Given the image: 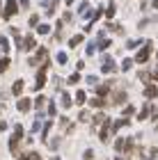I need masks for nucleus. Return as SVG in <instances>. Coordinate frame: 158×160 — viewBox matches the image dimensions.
I'll return each instance as SVG.
<instances>
[{
  "label": "nucleus",
  "instance_id": "21",
  "mask_svg": "<svg viewBox=\"0 0 158 160\" xmlns=\"http://www.w3.org/2000/svg\"><path fill=\"white\" fill-rule=\"evenodd\" d=\"M149 112H151V105H147L145 110H142V112L138 114V119H140V121H142V119H147V117H149Z\"/></svg>",
  "mask_w": 158,
  "mask_h": 160
},
{
  "label": "nucleus",
  "instance_id": "41",
  "mask_svg": "<svg viewBox=\"0 0 158 160\" xmlns=\"http://www.w3.org/2000/svg\"><path fill=\"white\" fill-rule=\"evenodd\" d=\"M151 2H154V7H156V9H158V0H151Z\"/></svg>",
  "mask_w": 158,
  "mask_h": 160
},
{
  "label": "nucleus",
  "instance_id": "28",
  "mask_svg": "<svg viewBox=\"0 0 158 160\" xmlns=\"http://www.w3.org/2000/svg\"><path fill=\"white\" fill-rule=\"evenodd\" d=\"M105 121H108L105 114H96V119H94V123H99V126H101V123H105Z\"/></svg>",
  "mask_w": 158,
  "mask_h": 160
},
{
  "label": "nucleus",
  "instance_id": "4",
  "mask_svg": "<svg viewBox=\"0 0 158 160\" xmlns=\"http://www.w3.org/2000/svg\"><path fill=\"white\" fill-rule=\"evenodd\" d=\"M115 149H117V151H131V149H133V140L117 137V142H115Z\"/></svg>",
  "mask_w": 158,
  "mask_h": 160
},
{
  "label": "nucleus",
  "instance_id": "26",
  "mask_svg": "<svg viewBox=\"0 0 158 160\" xmlns=\"http://www.w3.org/2000/svg\"><path fill=\"white\" fill-rule=\"evenodd\" d=\"M37 32H39V34H48V32H51V25H39Z\"/></svg>",
  "mask_w": 158,
  "mask_h": 160
},
{
  "label": "nucleus",
  "instance_id": "3",
  "mask_svg": "<svg viewBox=\"0 0 158 160\" xmlns=\"http://www.w3.org/2000/svg\"><path fill=\"white\" fill-rule=\"evenodd\" d=\"M16 12H18V2H16V0H7L3 16H5V18H12V16H16Z\"/></svg>",
  "mask_w": 158,
  "mask_h": 160
},
{
  "label": "nucleus",
  "instance_id": "16",
  "mask_svg": "<svg viewBox=\"0 0 158 160\" xmlns=\"http://www.w3.org/2000/svg\"><path fill=\"white\" fill-rule=\"evenodd\" d=\"M124 126H128V119H117L112 123V130H117V128H124Z\"/></svg>",
  "mask_w": 158,
  "mask_h": 160
},
{
  "label": "nucleus",
  "instance_id": "44",
  "mask_svg": "<svg viewBox=\"0 0 158 160\" xmlns=\"http://www.w3.org/2000/svg\"><path fill=\"white\" fill-rule=\"evenodd\" d=\"M0 7H3V0H0ZM0 16H3V14H0Z\"/></svg>",
  "mask_w": 158,
  "mask_h": 160
},
{
  "label": "nucleus",
  "instance_id": "24",
  "mask_svg": "<svg viewBox=\"0 0 158 160\" xmlns=\"http://www.w3.org/2000/svg\"><path fill=\"white\" fill-rule=\"evenodd\" d=\"M83 41V34H76V37H71V41H69V46H78V43Z\"/></svg>",
  "mask_w": 158,
  "mask_h": 160
},
{
  "label": "nucleus",
  "instance_id": "14",
  "mask_svg": "<svg viewBox=\"0 0 158 160\" xmlns=\"http://www.w3.org/2000/svg\"><path fill=\"white\" fill-rule=\"evenodd\" d=\"M110 87H112V82H108V85H101V87H96V92H99V96H105L108 92H110Z\"/></svg>",
  "mask_w": 158,
  "mask_h": 160
},
{
  "label": "nucleus",
  "instance_id": "32",
  "mask_svg": "<svg viewBox=\"0 0 158 160\" xmlns=\"http://www.w3.org/2000/svg\"><path fill=\"white\" fill-rule=\"evenodd\" d=\"M78 80H80V73H71V76H69V82H71V85H76Z\"/></svg>",
  "mask_w": 158,
  "mask_h": 160
},
{
  "label": "nucleus",
  "instance_id": "15",
  "mask_svg": "<svg viewBox=\"0 0 158 160\" xmlns=\"http://www.w3.org/2000/svg\"><path fill=\"white\" fill-rule=\"evenodd\" d=\"M21 48H34V37H32V34H28V37H25V41H23V46H21Z\"/></svg>",
  "mask_w": 158,
  "mask_h": 160
},
{
  "label": "nucleus",
  "instance_id": "33",
  "mask_svg": "<svg viewBox=\"0 0 158 160\" xmlns=\"http://www.w3.org/2000/svg\"><path fill=\"white\" fill-rule=\"evenodd\" d=\"M108 46H110V39H101V41H99V48H101V50H105Z\"/></svg>",
  "mask_w": 158,
  "mask_h": 160
},
{
  "label": "nucleus",
  "instance_id": "23",
  "mask_svg": "<svg viewBox=\"0 0 158 160\" xmlns=\"http://www.w3.org/2000/svg\"><path fill=\"white\" fill-rule=\"evenodd\" d=\"M21 160H41V158H39V153L32 151V153H28V156H21Z\"/></svg>",
  "mask_w": 158,
  "mask_h": 160
},
{
  "label": "nucleus",
  "instance_id": "10",
  "mask_svg": "<svg viewBox=\"0 0 158 160\" xmlns=\"http://www.w3.org/2000/svg\"><path fill=\"white\" fill-rule=\"evenodd\" d=\"M46 57H48V50H46V48H39V50H37V57H32L30 64H37L39 60H46Z\"/></svg>",
  "mask_w": 158,
  "mask_h": 160
},
{
  "label": "nucleus",
  "instance_id": "25",
  "mask_svg": "<svg viewBox=\"0 0 158 160\" xmlns=\"http://www.w3.org/2000/svg\"><path fill=\"white\" fill-rule=\"evenodd\" d=\"M60 142H62L60 137H55V140H51V142H48V147H51L53 151H57V147H60Z\"/></svg>",
  "mask_w": 158,
  "mask_h": 160
},
{
  "label": "nucleus",
  "instance_id": "35",
  "mask_svg": "<svg viewBox=\"0 0 158 160\" xmlns=\"http://www.w3.org/2000/svg\"><path fill=\"white\" fill-rule=\"evenodd\" d=\"M60 126H62L64 130H71V121H69V119H62V121H60Z\"/></svg>",
  "mask_w": 158,
  "mask_h": 160
},
{
  "label": "nucleus",
  "instance_id": "31",
  "mask_svg": "<svg viewBox=\"0 0 158 160\" xmlns=\"http://www.w3.org/2000/svg\"><path fill=\"white\" fill-rule=\"evenodd\" d=\"M131 67H133V60H124V62H121V69H124V71H128Z\"/></svg>",
  "mask_w": 158,
  "mask_h": 160
},
{
  "label": "nucleus",
  "instance_id": "12",
  "mask_svg": "<svg viewBox=\"0 0 158 160\" xmlns=\"http://www.w3.org/2000/svg\"><path fill=\"white\" fill-rule=\"evenodd\" d=\"M23 87H25V82H23V80H16V82L12 85V92L16 94V96H21V94H23Z\"/></svg>",
  "mask_w": 158,
  "mask_h": 160
},
{
  "label": "nucleus",
  "instance_id": "40",
  "mask_svg": "<svg viewBox=\"0 0 158 160\" xmlns=\"http://www.w3.org/2000/svg\"><path fill=\"white\" fill-rule=\"evenodd\" d=\"M18 2H21V7H25V9H28V5H30V0H18Z\"/></svg>",
  "mask_w": 158,
  "mask_h": 160
},
{
  "label": "nucleus",
  "instance_id": "19",
  "mask_svg": "<svg viewBox=\"0 0 158 160\" xmlns=\"http://www.w3.org/2000/svg\"><path fill=\"white\" fill-rule=\"evenodd\" d=\"M108 133H110V128H108V121L101 123V140H108Z\"/></svg>",
  "mask_w": 158,
  "mask_h": 160
},
{
  "label": "nucleus",
  "instance_id": "6",
  "mask_svg": "<svg viewBox=\"0 0 158 160\" xmlns=\"http://www.w3.org/2000/svg\"><path fill=\"white\" fill-rule=\"evenodd\" d=\"M101 71H103V73H112V71H115V62L108 55H103V67H101Z\"/></svg>",
  "mask_w": 158,
  "mask_h": 160
},
{
  "label": "nucleus",
  "instance_id": "20",
  "mask_svg": "<svg viewBox=\"0 0 158 160\" xmlns=\"http://www.w3.org/2000/svg\"><path fill=\"white\" fill-rule=\"evenodd\" d=\"M85 101H87V96H85V92H78V94H76V103H78V105H83Z\"/></svg>",
  "mask_w": 158,
  "mask_h": 160
},
{
  "label": "nucleus",
  "instance_id": "17",
  "mask_svg": "<svg viewBox=\"0 0 158 160\" xmlns=\"http://www.w3.org/2000/svg\"><path fill=\"white\" fill-rule=\"evenodd\" d=\"M62 108H71V96L67 92H62Z\"/></svg>",
  "mask_w": 158,
  "mask_h": 160
},
{
  "label": "nucleus",
  "instance_id": "7",
  "mask_svg": "<svg viewBox=\"0 0 158 160\" xmlns=\"http://www.w3.org/2000/svg\"><path fill=\"white\" fill-rule=\"evenodd\" d=\"M51 126H53V123H51V121H46V123H44V128L39 130V137H41V142H46V140H48V133H51Z\"/></svg>",
  "mask_w": 158,
  "mask_h": 160
},
{
  "label": "nucleus",
  "instance_id": "11",
  "mask_svg": "<svg viewBox=\"0 0 158 160\" xmlns=\"http://www.w3.org/2000/svg\"><path fill=\"white\" fill-rule=\"evenodd\" d=\"M124 101H126V92H115V94H112V103H115V105L124 103Z\"/></svg>",
  "mask_w": 158,
  "mask_h": 160
},
{
  "label": "nucleus",
  "instance_id": "38",
  "mask_svg": "<svg viewBox=\"0 0 158 160\" xmlns=\"http://www.w3.org/2000/svg\"><path fill=\"white\" fill-rule=\"evenodd\" d=\"M124 114H126V117H128V114H133V105H126L124 108Z\"/></svg>",
  "mask_w": 158,
  "mask_h": 160
},
{
  "label": "nucleus",
  "instance_id": "43",
  "mask_svg": "<svg viewBox=\"0 0 158 160\" xmlns=\"http://www.w3.org/2000/svg\"><path fill=\"white\" fill-rule=\"evenodd\" d=\"M71 2H76V0H67V5H71Z\"/></svg>",
  "mask_w": 158,
  "mask_h": 160
},
{
  "label": "nucleus",
  "instance_id": "8",
  "mask_svg": "<svg viewBox=\"0 0 158 160\" xmlns=\"http://www.w3.org/2000/svg\"><path fill=\"white\" fill-rule=\"evenodd\" d=\"M30 98H21L18 101V103H16V108H18V112H28V110H30Z\"/></svg>",
  "mask_w": 158,
  "mask_h": 160
},
{
  "label": "nucleus",
  "instance_id": "29",
  "mask_svg": "<svg viewBox=\"0 0 158 160\" xmlns=\"http://www.w3.org/2000/svg\"><path fill=\"white\" fill-rule=\"evenodd\" d=\"M67 60H69L67 53H57V62H60V64H67Z\"/></svg>",
  "mask_w": 158,
  "mask_h": 160
},
{
  "label": "nucleus",
  "instance_id": "37",
  "mask_svg": "<svg viewBox=\"0 0 158 160\" xmlns=\"http://www.w3.org/2000/svg\"><path fill=\"white\" fill-rule=\"evenodd\" d=\"M39 23V16H37V14H32V16H30V25H37Z\"/></svg>",
  "mask_w": 158,
  "mask_h": 160
},
{
  "label": "nucleus",
  "instance_id": "27",
  "mask_svg": "<svg viewBox=\"0 0 158 160\" xmlns=\"http://www.w3.org/2000/svg\"><path fill=\"white\" fill-rule=\"evenodd\" d=\"M0 48H3V50H9V41H7V37H0Z\"/></svg>",
  "mask_w": 158,
  "mask_h": 160
},
{
  "label": "nucleus",
  "instance_id": "39",
  "mask_svg": "<svg viewBox=\"0 0 158 160\" xmlns=\"http://www.w3.org/2000/svg\"><path fill=\"white\" fill-rule=\"evenodd\" d=\"M85 160H92V158H94V153H92V151H85V156H83Z\"/></svg>",
  "mask_w": 158,
  "mask_h": 160
},
{
  "label": "nucleus",
  "instance_id": "1",
  "mask_svg": "<svg viewBox=\"0 0 158 160\" xmlns=\"http://www.w3.org/2000/svg\"><path fill=\"white\" fill-rule=\"evenodd\" d=\"M21 137H23V126H21V123H16V128H14V135H12V140H9V151H12V153H18Z\"/></svg>",
  "mask_w": 158,
  "mask_h": 160
},
{
  "label": "nucleus",
  "instance_id": "9",
  "mask_svg": "<svg viewBox=\"0 0 158 160\" xmlns=\"http://www.w3.org/2000/svg\"><path fill=\"white\" fill-rule=\"evenodd\" d=\"M78 14H80L83 18L92 16V12H89V2H80V7H78Z\"/></svg>",
  "mask_w": 158,
  "mask_h": 160
},
{
  "label": "nucleus",
  "instance_id": "34",
  "mask_svg": "<svg viewBox=\"0 0 158 160\" xmlns=\"http://www.w3.org/2000/svg\"><path fill=\"white\" fill-rule=\"evenodd\" d=\"M48 114H51V117H55V114H57V108H55V103H48Z\"/></svg>",
  "mask_w": 158,
  "mask_h": 160
},
{
  "label": "nucleus",
  "instance_id": "42",
  "mask_svg": "<svg viewBox=\"0 0 158 160\" xmlns=\"http://www.w3.org/2000/svg\"><path fill=\"white\" fill-rule=\"evenodd\" d=\"M154 80H158V71H156V73H154Z\"/></svg>",
  "mask_w": 158,
  "mask_h": 160
},
{
  "label": "nucleus",
  "instance_id": "18",
  "mask_svg": "<svg viewBox=\"0 0 158 160\" xmlns=\"http://www.w3.org/2000/svg\"><path fill=\"white\" fill-rule=\"evenodd\" d=\"M7 69H9V57H3L0 60V73H5Z\"/></svg>",
  "mask_w": 158,
  "mask_h": 160
},
{
  "label": "nucleus",
  "instance_id": "13",
  "mask_svg": "<svg viewBox=\"0 0 158 160\" xmlns=\"http://www.w3.org/2000/svg\"><path fill=\"white\" fill-rule=\"evenodd\" d=\"M156 94H158V89H156L154 85H149L147 89H145V96H147V98H156Z\"/></svg>",
  "mask_w": 158,
  "mask_h": 160
},
{
  "label": "nucleus",
  "instance_id": "36",
  "mask_svg": "<svg viewBox=\"0 0 158 160\" xmlns=\"http://www.w3.org/2000/svg\"><path fill=\"white\" fill-rule=\"evenodd\" d=\"M44 103H46L44 96H39V98H37V108H39V112H44Z\"/></svg>",
  "mask_w": 158,
  "mask_h": 160
},
{
  "label": "nucleus",
  "instance_id": "2",
  "mask_svg": "<svg viewBox=\"0 0 158 160\" xmlns=\"http://www.w3.org/2000/svg\"><path fill=\"white\" fill-rule=\"evenodd\" d=\"M46 69H48V62L44 60V64L39 67V71H37V80H34V87L32 89H44V82H46Z\"/></svg>",
  "mask_w": 158,
  "mask_h": 160
},
{
  "label": "nucleus",
  "instance_id": "30",
  "mask_svg": "<svg viewBox=\"0 0 158 160\" xmlns=\"http://www.w3.org/2000/svg\"><path fill=\"white\" fill-rule=\"evenodd\" d=\"M89 105H92V108H101V105H103V101H101V98H92V101H89Z\"/></svg>",
  "mask_w": 158,
  "mask_h": 160
},
{
  "label": "nucleus",
  "instance_id": "22",
  "mask_svg": "<svg viewBox=\"0 0 158 160\" xmlns=\"http://www.w3.org/2000/svg\"><path fill=\"white\" fill-rule=\"evenodd\" d=\"M115 12H117V9H115V2H110V5H108V9H105V16H108V18H112V16H115Z\"/></svg>",
  "mask_w": 158,
  "mask_h": 160
},
{
  "label": "nucleus",
  "instance_id": "5",
  "mask_svg": "<svg viewBox=\"0 0 158 160\" xmlns=\"http://www.w3.org/2000/svg\"><path fill=\"white\" fill-rule=\"evenodd\" d=\"M149 50H151V41H149L147 46L142 48V50H140L138 55H135V62H138V64H145V62L149 60Z\"/></svg>",
  "mask_w": 158,
  "mask_h": 160
}]
</instances>
